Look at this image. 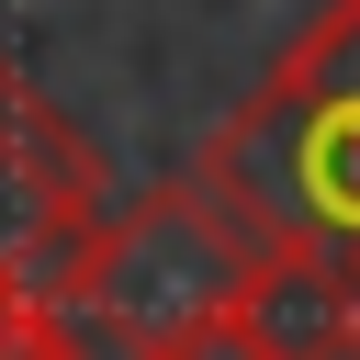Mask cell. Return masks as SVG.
<instances>
[{"label":"cell","mask_w":360,"mask_h":360,"mask_svg":"<svg viewBox=\"0 0 360 360\" xmlns=\"http://www.w3.org/2000/svg\"><path fill=\"white\" fill-rule=\"evenodd\" d=\"M202 180L292 259L360 281V0H326L270 79L202 135Z\"/></svg>","instance_id":"6da1fadb"},{"label":"cell","mask_w":360,"mask_h":360,"mask_svg":"<svg viewBox=\"0 0 360 360\" xmlns=\"http://www.w3.org/2000/svg\"><path fill=\"white\" fill-rule=\"evenodd\" d=\"M259 259H270V236L191 169V180H158V191L112 202V225L90 236V259H79V281H68V315L101 326V338H124L135 360H158V349L191 338L202 315L248 304Z\"/></svg>","instance_id":"7a4b0ae2"},{"label":"cell","mask_w":360,"mask_h":360,"mask_svg":"<svg viewBox=\"0 0 360 360\" xmlns=\"http://www.w3.org/2000/svg\"><path fill=\"white\" fill-rule=\"evenodd\" d=\"M112 225V180L90 158V135L22 90V68L0 56V281L68 292L90 236Z\"/></svg>","instance_id":"3957f363"},{"label":"cell","mask_w":360,"mask_h":360,"mask_svg":"<svg viewBox=\"0 0 360 360\" xmlns=\"http://www.w3.org/2000/svg\"><path fill=\"white\" fill-rule=\"evenodd\" d=\"M158 360H270V349H259V326H248V315H236V304H225V315H202V326H191V338H169V349H158Z\"/></svg>","instance_id":"277c9868"},{"label":"cell","mask_w":360,"mask_h":360,"mask_svg":"<svg viewBox=\"0 0 360 360\" xmlns=\"http://www.w3.org/2000/svg\"><path fill=\"white\" fill-rule=\"evenodd\" d=\"M315 360H360V326H349V338H338V349H315Z\"/></svg>","instance_id":"5b68a950"}]
</instances>
